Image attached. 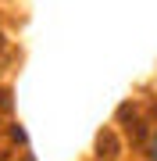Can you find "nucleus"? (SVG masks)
<instances>
[{
  "mask_svg": "<svg viewBox=\"0 0 157 161\" xmlns=\"http://www.w3.org/2000/svg\"><path fill=\"white\" fill-rule=\"evenodd\" d=\"M146 154H150V158L157 161V125L150 129V136H146Z\"/></svg>",
  "mask_w": 157,
  "mask_h": 161,
  "instance_id": "f257e3e1",
  "label": "nucleus"
},
{
  "mask_svg": "<svg viewBox=\"0 0 157 161\" xmlns=\"http://www.w3.org/2000/svg\"><path fill=\"white\" fill-rule=\"evenodd\" d=\"M146 161H154V158H146Z\"/></svg>",
  "mask_w": 157,
  "mask_h": 161,
  "instance_id": "f03ea898",
  "label": "nucleus"
}]
</instances>
